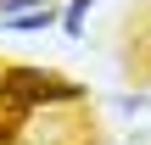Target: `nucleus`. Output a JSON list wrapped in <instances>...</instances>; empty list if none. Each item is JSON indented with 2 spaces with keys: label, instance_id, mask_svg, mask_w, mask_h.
Segmentation results:
<instances>
[{
  "label": "nucleus",
  "instance_id": "f03ea898",
  "mask_svg": "<svg viewBox=\"0 0 151 145\" xmlns=\"http://www.w3.org/2000/svg\"><path fill=\"white\" fill-rule=\"evenodd\" d=\"M56 22V11L50 6H34V11H22V17H6V28L11 34H39V28H50Z\"/></svg>",
  "mask_w": 151,
  "mask_h": 145
},
{
  "label": "nucleus",
  "instance_id": "7ed1b4c3",
  "mask_svg": "<svg viewBox=\"0 0 151 145\" xmlns=\"http://www.w3.org/2000/svg\"><path fill=\"white\" fill-rule=\"evenodd\" d=\"M90 6H95V0H73V6H67V17H62V28H67L73 39L84 34V17H90Z\"/></svg>",
  "mask_w": 151,
  "mask_h": 145
},
{
  "label": "nucleus",
  "instance_id": "f257e3e1",
  "mask_svg": "<svg viewBox=\"0 0 151 145\" xmlns=\"http://www.w3.org/2000/svg\"><path fill=\"white\" fill-rule=\"evenodd\" d=\"M0 101L17 106V112H34V106H73L78 101V84L45 73V67H11L0 73Z\"/></svg>",
  "mask_w": 151,
  "mask_h": 145
},
{
  "label": "nucleus",
  "instance_id": "20e7f679",
  "mask_svg": "<svg viewBox=\"0 0 151 145\" xmlns=\"http://www.w3.org/2000/svg\"><path fill=\"white\" fill-rule=\"evenodd\" d=\"M34 6H50V0H0V17L6 11H34Z\"/></svg>",
  "mask_w": 151,
  "mask_h": 145
}]
</instances>
